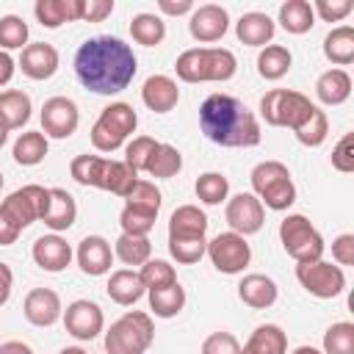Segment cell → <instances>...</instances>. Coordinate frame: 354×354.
I'll return each mask as SVG.
<instances>
[{"instance_id":"obj_1","label":"cell","mask_w":354,"mask_h":354,"mask_svg":"<svg viewBox=\"0 0 354 354\" xmlns=\"http://www.w3.org/2000/svg\"><path fill=\"white\" fill-rule=\"evenodd\" d=\"M138 69V58L130 44L119 36H91L75 53V75L83 88L94 94H119L124 91Z\"/></svg>"},{"instance_id":"obj_2","label":"cell","mask_w":354,"mask_h":354,"mask_svg":"<svg viewBox=\"0 0 354 354\" xmlns=\"http://www.w3.org/2000/svg\"><path fill=\"white\" fill-rule=\"evenodd\" d=\"M199 127L218 147H257L260 122L232 94H210L199 105Z\"/></svg>"},{"instance_id":"obj_3","label":"cell","mask_w":354,"mask_h":354,"mask_svg":"<svg viewBox=\"0 0 354 354\" xmlns=\"http://www.w3.org/2000/svg\"><path fill=\"white\" fill-rule=\"evenodd\" d=\"M238 61L227 47H191L174 61L183 83H224L235 75Z\"/></svg>"},{"instance_id":"obj_4","label":"cell","mask_w":354,"mask_h":354,"mask_svg":"<svg viewBox=\"0 0 354 354\" xmlns=\"http://www.w3.org/2000/svg\"><path fill=\"white\" fill-rule=\"evenodd\" d=\"M155 340V324L149 313L130 310L105 332L108 354H144Z\"/></svg>"},{"instance_id":"obj_5","label":"cell","mask_w":354,"mask_h":354,"mask_svg":"<svg viewBox=\"0 0 354 354\" xmlns=\"http://www.w3.org/2000/svg\"><path fill=\"white\" fill-rule=\"evenodd\" d=\"M252 188L263 207L268 210H288L296 202V185L290 171L279 160H263L252 169Z\"/></svg>"},{"instance_id":"obj_6","label":"cell","mask_w":354,"mask_h":354,"mask_svg":"<svg viewBox=\"0 0 354 354\" xmlns=\"http://www.w3.org/2000/svg\"><path fill=\"white\" fill-rule=\"evenodd\" d=\"M138 116L133 111V105L127 102H111L108 108L100 111L94 127H91V144L97 152H116L127 136L136 133Z\"/></svg>"},{"instance_id":"obj_7","label":"cell","mask_w":354,"mask_h":354,"mask_svg":"<svg viewBox=\"0 0 354 354\" xmlns=\"http://www.w3.org/2000/svg\"><path fill=\"white\" fill-rule=\"evenodd\" d=\"M279 241H282V249L288 252V257H293L296 263L321 260L324 257V249H326L321 232L301 213H288L279 221Z\"/></svg>"},{"instance_id":"obj_8","label":"cell","mask_w":354,"mask_h":354,"mask_svg":"<svg viewBox=\"0 0 354 354\" xmlns=\"http://www.w3.org/2000/svg\"><path fill=\"white\" fill-rule=\"evenodd\" d=\"M313 108L315 105L301 91H290V88H271L260 100V116L271 127H290V130H296L313 113Z\"/></svg>"},{"instance_id":"obj_9","label":"cell","mask_w":354,"mask_h":354,"mask_svg":"<svg viewBox=\"0 0 354 354\" xmlns=\"http://www.w3.org/2000/svg\"><path fill=\"white\" fill-rule=\"evenodd\" d=\"M0 207H3V213H6L19 230H25V227H30L33 221H39V218L47 213V207H50V188L36 185V183L22 185V188L11 191V194L0 202Z\"/></svg>"},{"instance_id":"obj_10","label":"cell","mask_w":354,"mask_h":354,"mask_svg":"<svg viewBox=\"0 0 354 354\" xmlns=\"http://www.w3.org/2000/svg\"><path fill=\"white\" fill-rule=\"evenodd\" d=\"M296 279L315 299H335V296H340L346 290V274H343V268L340 266H332L326 260L296 263Z\"/></svg>"},{"instance_id":"obj_11","label":"cell","mask_w":354,"mask_h":354,"mask_svg":"<svg viewBox=\"0 0 354 354\" xmlns=\"http://www.w3.org/2000/svg\"><path fill=\"white\" fill-rule=\"evenodd\" d=\"M210 263L221 271V274H241L249 260H252V249L246 243L243 235L227 230V232H218L213 241H207V252Z\"/></svg>"},{"instance_id":"obj_12","label":"cell","mask_w":354,"mask_h":354,"mask_svg":"<svg viewBox=\"0 0 354 354\" xmlns=\"http://www.w3.org/2000/svg\"><path fill=\"white\" fill-rule=\"evenodd\" d=\"M64 326L75 340H94L102 326H105V315L102 307L91 299H75L72 304H66L64 310Z\"/></svg>"},{"instance_id":"obj_13","label":"cell","mask_w":354,"mask_h":354,"mask_svg":"<svg viewBox=\"0 0 354 354\" xmlns=\"http://www.w3.org/2000/svg\"><path fill=\"white\" fill-rule=\"evenodd\" d=\"M80 124V113L75 100L69 97H50L41 105V133L47 138H69Z\"/></svg>"},{"instance_id":"obj_14","label":"cell","mask_w":354,"mask_h":354,"mask_svg":"<svg viewBox=\"0 0 354 354\" xmlns=\"http://www.w3.org/2000/svg\"><path fill=\"white\" fill-rule=\"evenodd\" d=\"M224 218L230 224L232 232L238 235H254L263 230V221H266V207L260 205V199L254 194H235L230 202H227V210H224Z\"/></svg>"},{"instance_id":"obj_15","label":"cell","mask_w":354,"mask_h":354,"mask_svg":"<svg viewBox=\"0 0 354 354\" xmlns=\"http://www.w3.org/2000/svg\"><path fill=\"white\" fill-rule=\"evenodd\" d=\"M230 28V14L224 6L218 3H205V6H196L191 11V19H188V30L196 41L202 44H213L218 41Z\"/></svg>"},{"instance_id":"obj_16","label":"cell","mask_w":354,"mask_h":354,"mask_svg":"<svg viewBox=\"0 0 354 354\" xmlns=\"http://www.w3.org/2000/svg\"><path fill=\"white\" fill-rule=\"evenodd\" d=\"M22 313L28 318V324L33 326H53L61 315H64V307H61V296L50 288H33L28 290L25 301H22Z\"/></svg>"},{"instance_id":"obj_17","label":"cell","mask_w":354,"mask_h":354,"mask_svg":"<svg viewBox=\"0 0 354 354\" xmlns=\"http://www.w3.org/2000/svg\"><path fill=\"white\" fill-rule=\"evenodd\" d=\"M30 254H33V263L41 271H50V274H58V271H64L72 263V246L58 232H50V235L36 238Z\"/></svg>"},{"instance_id":"obj_18","label":"cell","mask_w":354,"mask_h":354,"mask_svg":"<svg viewBox=\"0 0 354 354\" xmlns=\"http://www.w3.org/2000/svg\"><path fill=\"white\" fill-rule=\"evenodd\" d=\"M75 257H77L80 271L88 274V277H102L113 266V249H111V243L102 235H86L77 243Z\"/></svg>"},{"instance_id":"obj_19","label":"cell","mask_w":354,"mask_h":354,"mask_svg":"<svg viewBox=\"0 0 354 354\" xmlns=\"http://www.w3.org/2000/svg\"><path fill=\"white\" fill-rule=\"evenodd\" d=\"M19 69L30 80H50L58 72V50L47 41H33V44L22 47Z\"/></svg>"},{"instance_id":"obj_20","label":"cell","mask_w":354,"mask_h":354,"mask_svg":"<svg viewBox=\"0 0 354 354\" xmlns=\"http://www.w3.org/2000/svg\"><path fill=\"white\" fill-rule=\"evenodd\" d=\"M238 299L252 310H268L279 299V288L266 274H246L238 282Z\"/></svg>"},{"instance_id":"obj_21","label":"cell","mask_w":354,"mask_h":354,"mask_svg":"<svg viewBox=\"0 0 354 354\" xmlns=\"http://www.w3.org/2000/svg\"><path fill=\"white\" fill-rule=\"evenodd\" d=\"M141 102L155 113H169L180 102V88L169 75H149L141 86Z\"/></svg>"},{"instance_id":"obj_22","label":"cell","mask_w":354,"mask_h":354,"mask_svg":"<svg viewBox=\"0 0 354 354\" xmlns=\"http://www.w3.org/2000/svg\"><path fill=\"white\" fill-rule=\"evenodd\" d=\"M274 19L263 11H246L238 22H235V36L238 41L249 44V47H266L271 39H274Z\"/></svg>"},{"instance_id":"obj_23","label":"cell","mask_w":354,"mask_h":354,"mask_svg":"<svg viewBox=\"0 0 354 354\" xmlns=\"http://www.w3.org/2000/svg\"><path fill=\"white\" fill-rule=\"evenodd\" d=\"M138 174L124 163V160H113V158H102V166H100V177H97V188L100 191H108V194H116V196H127L130 188L136 185Z\"/></svg>"},{"instance_id":"obj_24","label":"cell","mask_w":354,"mask_h":354,"mask_svg":"<svg viewBox=\"0 0 354 354\" xmlns=\"http://www.w3.org/2000/svg\"><path fill=\"white\" fill-rule=\"evenodd\" d=\"M33 111L30 97L22 88H8L0 91V130H19L22 124H28Z\"/></svg>"},{"instance_id":"obj_25","label":"cell","mask_w":354,"mask_h":354,"mask_svg":"<svg viewBox=\"0 0 354 354\" xmlns=\"http://www.w3.org/2000/svg\"><path fill=\"white\" fill-rule=\"evenodd\" d=\"M77 218V202L66 188H50V207L41 216V221L53 230V232H64L75 224Z\"/></svg>"},{"instance_id":"obj_26","label":"cell","mask_w":354,"mask_h":354,"mask_svg":"<svg viewBox=\"0 0 354 354\" xmlns=\"http://www.w3.org/2000/svg\"><path fill=\"white\" fill-rule=\"evenodd\" d=\"M33 14L44 28H61L64 22L80 19L83 0H36Z\"/></svg>"},{"instance_id":"obj_27","label":"cell","mask_w":354,"mask_h":354,"mask_svg":"<svg viewBox=\"0 0 354 354\" xmlns=\"http://www.w3.org/2000/svg\"><path fill=\"white\" fill-rule=\"evenodd\" d=\"M105 290H108L111 301H116V304H122V307L136 304V301L147 293V288H144L138 271H133V268H119V271H113V274L108 277Z\"/></svg>"},{"instance_id":"obj_28","label":"cell","mask_w":354,"mask_h":354,"mask_svg":"<svg viewBox=\"0 0 354 354\" xmlns=\"http://www.w3.org/2000/svg\"><path fill=\"white\" fill-rule=\"evenodd\" d=\"M241 354H288V335L277 324H260L243 343Z\"/></svg>"},{"instance_id":"obj_29","label":"cell","mask_w":354,"mask_h":354,"mask_svg":"<svg viewBox=\"0 0 354 354\" xmlns=\"http://www.w3.org/2000/svg\"><path fill=\"white\" fill-rule=\"evenodd\" d=\"M207 232V216L196 205H180L169 216V238H202Z\"/></svg>"},{"instance_id":"obj_30","label":"cell","mask_w":354,"mask_h":354,"mask_svg":"<svg viewBox=\"0 0 354 354\" xmlns=\"http://www.w3.org/2000/svg\"><path fill=\"white\" fill-rule=\"evenodd\" d=\"M315 94L324 105H343L351 94V75L346 69H326L315 80Z\"/></svg>"},{"instance_id":"obj_31","label":"cell","mask_w":354,"mask_h":354,"mask_svg":"<svg viewBox=\"0 0 354 354\" xmlns=\"http://www.w3.org/2000/svg\"><path fill=\"white\" fill-rule=\"evenodd\" d=\"M324 55L332 61L337 69L348 66L354 61V28L351 25H337L326 33L324 39Z\"/></svg>"},{"instance_id":"obj_32","label":"cell","mask_w":354,"mask_h":354,"mask_svg":"<svg viewBox=\"0 0 354 354\" xmlns=\"http://www.w3.org/2000/svg\"><path fill=\"white\" fill-rule=\"evenodd\" d=\"M290 64H293V55H290V50L285 44H266L260 50V55H257V72H260L263 80L285 77Z\"/></svg>"},{"instance_id":"obj_33","label":"cell","mask_w":354,"mask_h":354,"mask_svg":"<svg viewBox=\"0 0 354 354\" xmlns=\"http://www.w3.org/2000/svg\"><path fill=\"white\" fill-rule=\"evenodd\" d=\"M279 25L288 33H293V36L307 33L315 25L313 3H307V0H288V3H282L279 6Z\"/></svg>"},{"instance_id":"obj_34","label":"cell","mask_w":354,"mask_h":354,"mask_svg":"<svg viewBox=\"0 0 354 354\" xmlns=\"http://www.w3.org/2000/svg\"><path fill=\"white\" fill-rule=\"evenodd\" d=\"M47 136L41 130H25L14 141V160L19 166H39L47 155Z\"/></svg>"},{"instance_id":"obj_35","label":"cell","mask_w":354,"mask_h":354,"mask_svg":"<svg viewBox=\"0 0 354 354\" xmlns=\"http://www.w3.org/2000/svg\"><path fill=\"white\" fill-rule=\"evenodd\" d=\"M147 296H149V310H152L158 318H174V315L185 307V288H183L180 282L166 285V288L147 290Z\"/></svg>"},{"instance_id":"obj_36","label":"cell","mask_w":354,"mask_h":354,"mask_svg":"<svg viewBox=\"0 0 354 354\" xmlns=\"http://www.w3.org/2000/svg\"><path fill=\"white\" fill-rule=\"evenodd\" d=\"M130 36H133V41H138L144 47H158L166 39V22L158 14L141 11L130 19Z\"/></svg>"},{"instance_id":"obj_37","label":"cell","mask_w":354,"mask_h":354,"mask_svg":"<svg viewBox=\"0 0 354 354\" xmlns=\"http://www.w3.org/2000/svg\"><path fill=\"white\" fill-rule=\"evenodd\" d=\"M183 169V155H180V149L177 147H171V144H158L155 147V152L149 155V160H147V174L149 177H158V180H169V177H174L177 171Z\"/></svg>"},{"instance_id":"obj_38","label":"cell","mask_w":354,"mask_h":354,"mask_svg":"<svg viewBox=\"0 0 354 354\" xmlns=\"http://www.w3.org/2000/svg\"><path fill=\"white\" fill-rule=\"evenodd\" d=\"M152 254V243L147 235H119L113 243V257H119L124 266H144Z\"/></svg>"},{"instance_id":"obj_39","label":"cell","mask_w":354,"mask_h":354,"mask_svg":"<svg viewBox=\"0 0 354 354\" xmlns=\"http://www.w3.org/2000/svg\"><path fill=\"white\" fill-rule=\"evenodd\" d=\"M326 133H329V119H326V113L315 105L313 108V113L293 130V136L299 138V144H304V147H321L324 141H326Z\"/></svg>"},{"instance_id":"obj_40","label":"cell","mask_w":354,"mask_h":354,"mask_svg":"<svg viewBox=\"0 0 354 354\" xmlns=\"http://www.w3.org/2000/svg\"><path fill=\"white\" fill-rule=\"evenodd\" d=\"M194 191H196L199 202H205V205H221L227 199V194H230V180L221 171H205V174H199Z\"/></svg>"},{"instance_id":"obj_41","label":"cell","mask_w":354,"mask_h":354,"mask_svg":"<svg viewBox=\"0 0 354 354\" xmlns=\"http://www.w3.org/2000/svg\"><path fill=\"white\" fill-rule=\"evenodd\" d=\"M28 33L30 30H28V22L22 17H17V14L0 17V47H3V53L28 47Z\"/></svg>"},{"instance_id":"obj_42","label":"cell","mask_w":354,"mask_h":354,"mask_svg":"<svg viewBox=\"0 0 354 354\" xmlns=\"http://www.w3.org/2000/svg\"><path fill=\"white\" fill-rule=\"evenodd\" d=\"M324 354H354V324L337 321L324 332Z\"/></svg>"},{"instance_id":"obj_43","label":"cell","mask_w":354,"mask_h":354,"mask_svg":"<svg viewBox=\"0 0 354 354\" xmlns=\"http://www.w3.org/2000/svg\"><path fill=\"white\" fill-rule=\"evenodd\" d=\"M138 277L144 282L147 290H155V288H166V285H174L177 282V271L171 263L166 260H147L141 268H138Z\"/></svg>"},{"instance_id":"obj_44","label":"cell","mask_w":354,"mask_h":354,"mask_svg":"<svg viewBox=\"0 0 354 354\" xmlns=\"http://www.w3.org/2000/svg\"><path fill=\"white\" fill-rule=\"evenodd\" d=\"M207 252V238H169V254L183 263V266H194L205 257Z\"/></svg>"},{"instance_id":"obj_45","label":"cell","mask_w":354,"mask_h":354,"mask_svg":"<svg viewBox=\"0 0 354 354\" xmlns=\"http://www.w3.org/2000/svg\"><path fill=\"white\" fill-rule=\"evenodd\" d=\"M155 218H158V213H149V210H141L133 205H124L119 213V224H122L124 235H149L155 227Z\"/></svg>"},{"instance_id":"obj_46","label":"cell","mask_w":354,"mask_h":354,"mask_svg":"<svg viewBox=\"0 0 354 354\" xmlns=\"http://www.w3.org/2000/svg\"><path fill=\"white\" fill-rule=\"evenodd\" d=\"M160 202H163L160 199V191L149 180H136V185L124 196V205H133V207H141V210H149V213H158L160 210Z\"/></svg>"},{"instance_id":"obj_47","label":"cell","mask_w":354,"mask_h":354,"mask_svg":"<svg viewBox=\"0 0 354 354\" xmlns=\"http://www.w3.org/2000/svg\"><path fill=\"white\" fill-rule=\"evenodd\" d=\"M160 141H155L152 136H136L127 147H124V163L138 174V171H144L147 169V160H149V155L155 152V147H158Z\"/></svg>"},{"instance_id":"obj_48","label":"cell","mask_w":354,"mask_h":354,"mask_svg":"<svg viewBox=\"0 0 354 354\" xmlns=\"http://www.w3.org/2000/svg\"><path fill=\"white\" fill-rule=\"evenodd\" d=\"M100 166H102V158H100V155H77V158L69 163V171H72V177H75V183L97 188Z\"/></svg>"},{"instance_id":"obj_49","label":"cell","mask_w":354,"mask_h":354,"mask_svg":"<svg viewBox=\"0 0 354 354\" xmlns=\"http://www.w3.org/2000/svg\"><path fill=\"white\" fill-rule=\"evenodd\" d=\"M354 3L351 0H315L313 3V14L321 17L324 22H340L351 14Z\"/></svg>"},{"instance_id":"obj_50","label":"cell","mask_w":354,"mask_h":354,"mask_svg":"<svg viewBox=\"0 0 354 354\" xmlns=\"http://www.w3.org/2000/svg\"><path fill=\"white\" fill-rule=\"evenodd\" d=\"M202 354H241V343L232 332H213L205 337Z\"/></svg>"},{"instance_id":"obj_51","label":"cell","mask_w":354,"mask_h":354,"mask_svg":"<svg viewBox=\"0 0 354 354\" xmlns=\"http://www.w3.org/2000/svg\"><path fill=\"white\" fill-rule=\"evenodd\" d=\"M332 166L343 174L354 171V133H346L332 149Z\"/></svg>"},{"instance_id":"obj_52","label":"cell","mask_w":354,"mask_h":354,"mask_svg":"<svg viewBox=\"0 0 354 354\" xmlns=\"http://www.w3.org/2000/svg\"><path fill=\"white\" fill-rule=\"evenodd\" d=\"M332 257L335 263L343 268V266H354V235L351 232H343L332 241Z\"/></svg>"},{"instance_id":"obj_53","label":"cell","mask_w":354,"mask_h":354,"mask_svg":"<svg viewBox=\"0 0 354 354\" xmlns=\"http://www.w3.org/2000/svg\"><path fill=\"white\" fill-rule=\"evenodd\" d=\"M113 14V0H83V22H102Z\"/></svg>"},{"instance_id":"obj_54","label":"cell","mask_w":354,"mask_h":354,"mask_svg":"<svg viewBox=\"0 0 354 354\" xmlns=\"http://www.w3.org/2000/svg\"><path fill=\"white\" fill-rule=\"evenodd\" d=\"M158 8L169 17H183V14H191L196 6L191 0H158Z\"/></svg>"},{"instance_id":"obj_55","label":"cell","mask_w":354,"mask_h":354,"mask_svg":"<svg viewBox=\"0 0 354 354\" xmlns=\"http://www.w3.org/2000/svg\"><path fill=\"white\" fill-rule=\"evenodd\" d=\"M19 232H22V230H19V227L3 213V207H0V246H11V243L19 238Z\"/></svg>"},{"instance_id":"obj_56","label":"cell","mask_w":354,"mask_h":354,"mask_svg":"<svg viewBox=\"0 0 354 354\" xmlns=\"http://www.w3.org/2000/svg\"><path fill=\"white\" fill-rule=\"evenodd\" d=\"M11 288H14V271H11V266H8V263H3V260H0V307L8 301Z\"/></svg>"},{"instance_id":"obj_57","label":"cell","mask_w":354,"mask_h":354,"mask_svg":"<svg viewBox=\"0 0 354 354\" xmlns=\"http://www.w3.org/2000/svg\"><path fill=\"white\" fill-rule=\"evenodd\" d=\"M14 66H17V64H14V58H11L8 53H3V50H0V86H6V83L14 77Z\"/></svg>"},{"instance_id":"obj_58","label":"cell","mask_w":354,"mask_h":354,"mask_svg":"<svg viewBox=\"0 0 354 354\" xmlns=\"http://www.w3.org/2000/svg\"><path fill=\"white\" fill-rule=\"evenodd\" d=\"M0 354H33V348L22 340H6L0 343Z\"/></svg>"},{"instance_id":"obj_59","label":"cell","mask_w":354,"mask_h":354,"mask_svg":"<svg viewBox=\"0 0 354 354\" xmlns=\"http://www.w3.org/2000/svg\"><path fill=\"white\" fill-rule=\"evenodd\" d=\"M293 354H324V351H318L313 346H299V348H293Z\"/></svg>"},{"instance_id":"obj_60","label":"cell","mask_w":354,"mask_h":354,"mask_svg":"<svg viewBox=\"0 0 354 354\" xmlns=\"http://www.w3.org/2000/svg\"><path fill=\"white\" fill-rule=\"evenodd\" d=\"M58 354H88L86 348H80V346H66V348H61Z\"/></svg>"},{"instance_id":"obj_61","label":"cell","mask_w":354,"mask_h":354,"mask_svg":"<svg viewBox=\"0 0 354 354\" xmlns=\"http://www.w3.org/2000/svg\"><path fill=\"white\" fill-rule=\"evenodd\" d=\"M6 138H8V133H6V130H0V147L6 144Z\"/></svg>"},{"instance_id":"obj_62","label":"cell","mask_w":354,"mask_h":354,"mask_svg":"<svg viewBox=\"0 0 354 354\" xmlns=\"http://www.w3.org/2000/svg\"><path fill=\"white\" fill-rule=\"evenodd\" d=\"M0 188H3V171H0Z\"/></svg>"}]
</instances>
